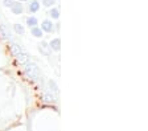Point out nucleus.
<instances>
[{"mask_svg": "<svg viewBox=\"0 0 148 131\" xmlns=\"http://www.w3.org/2000/svg\"><path fill=\"white\" fill-rule=\"evenodd\" d=\"M25 72H27V74L32 80H37V78L40 77V69H38L37 65H34V64H31V62L25 64Z\"/></svg>", "mask_w": 148, "mask_h": 131, "instance_id": "obj_1", "label": "nucleus"}, {"mask_svg": "<svg viewBox=\"0 0 148 131\" xmlns=\"http://www.w3.org/2000/svg\"><path fill=\"white\" fill-rule=\"evenodd\" d=\"M38 49H40V52L44 54V56H50V52H52V49H50L49 44L45 43V41H42V43L38 45Z\"/></svg>", "mask_w": 148, "mask_h": 131, "instance_id": "obj_2", "label": "nucleus"}, {"mask_svg": "<svg viewBox=\"0 0 148 131\" xmlns=\"http://www.w3.org/2000/svg\"><path fill=\"white\" fill-rule=\"evenodd\" d=\"M41 31H42V32H48V33L53 32V24L50 23V20H44L42 24H41Z\"/></svg>", "mask_w": 148, "mask_h": 131, "instance_id": "obj_3", "label": "nucleus"}, {"mask_svg": "<svg viewBox=\"0 0 148 131\" xmlns=\"http://www.w3.org/2000/svg\"><path fill=\"white\" fill-rule=\"evenodd\" d=\"M11 10H12V12L15 13V15H20V13H23V11H24V7H23V4L20 3V1H17V3H13V5L11 7Z\"/></svg>", "mask_w": 148, "mask_h": 131, "instance_id": "obj_4", "label": "nucleus"}, {"mask_svg": "<svg viewBox=\"0 0 148 131\" xmlns=\"http://www.w3.org/2000/svg\"><path fill=\"white\" fill-rule=\"evenodd\" d=\"M16 58H17V61L20 64H28L29 62V56H28L27 53H24V52H21V53H18V54H16Z\"/></svg>", "mask_w": 148, "mask_h": 131, "instance_id": "obj_5", "label": "nucleus"}, {"mask_svg": "<svg viewBox=\"0 0 148 131\" xmlns=\"http://www.w3.org/2000/svg\"><path fill=\"white\" fill-rule=\"evenodd\" d=\"M49 47L52 50H56V52H58L60 49H61V41H60V38H54V40L50 41Z\"/></svg>", "mask_w": 148, "mask_h": 131, "instance_id": "obj_6", "label": "nucleus"}, {"mask_svg": "<svg viewBox=\"0 0 148 131\" xmlns=\"http://www.w3.org/2000/svg\"><path fill=\"white\" fill-rule=\"evenodd\" d=\"M38 10H40V3H38L37 0H34V1H32V3L29 4V12L34 13V12H37Z\"/></svg>", "mask_w": 148, "mask_h": 131, "instance_id": "obj_7", "label": "nucleus"}, {"mask_svg": "<svg viewBox=\"0 0 148 131\" xmlns=\"http://www.w3.org/2000/svg\"><path fill=\"white\" fill-rule=\"evenodd\" d=\"M31 33H32V36H34V37H41V36H42V31H41L40 27H33Z\"/></svg>", "mask_w": 148, "mask_h": 131, "instance_id": "obj_8", "label": "nucleus"}, {"mask_svg": "<svg viewBox=\"0 0 148 131\" xmlns=\"http://www.w3.org/2000/svg\"><path fill=\"white\" fill-rule=\"evenodd\" d=\"M37 19L34 17V16H31V17H28L27 19V25H29L31 28H33V27H37Z\"/></svg>", "mask_w": 148, "mask_h": 131, "instance_id": "obj_9", "label": "nucleus"}, {"mask_svg": "<svg viewBox=\"0 0 148 131\" xmlns=\"http://www.w3.org/2000/svg\"><path fill=\"white\" fill-rule=\"evenodd\" d=\"M13 29H15V32H16V33H18V34H23L25 32L24 27H23L21 24H15V25H13Z\"/></svg>", "mask_w": 148, "mask_h": 131, "instance_id": "obj_10", "label": "nucleus"}, {"mask_svg": "<svg viewBox=\"0 0 148 131\" xmlns=\"http://www.w3.org/2000/svg\"><path fill=\"white\" fill-rule=\"evenodd\" d=\"M12 52L15 53V56H16V54L21 53V52H24V50H23V48L20 47V45H17V44H13V45H12Z\"/></svg>", "mask_w": 148, "mask_h": 131, "instance_id": "obj_11", "label": "nucleus"}, {"mask_svg": "<svg viewBox=\"0 0 148 131\" xmlns=\"http://www.w3.org/2000/svg\"><path fill=\"white\" fill-rule=\"evenodd\" d=\"M49 87H50V90H52L53 93H57V91H58V86H57V84H56L53 80L49 81Z\"/></svg>", "mask_w": 148, "mask_h": 131, "instance_id": "obj_12", "label": "nucleus"}, {"mask_svg": "<svg viewBox=\"0 0 148 131\" xmlns=\"http://www.w3.org/2000/svg\"><path fill=\"white\" fill-rule=\"evenodd\" d=\"M50 17H52V19H58L60 17V12L57 8H52V10H50Z\"/></svg>", "mask_w": 148, "mask_h": 131, "instance_id": "obj_13", "label": "nucleus"}, {"mask_svg": "<svg viewBox=\"0 0 148 131\" xmlns=\"http://www.w3.org/2000/svg\"><path fill=\"white\" fill-rule=\"evenodd\" d=\"M44 99L48 101V102H54V97H53L52 94H49V93H45V94H44Z\"/></svg>", "mask_w": 148, "mask_h": 131, "instance_id": "obj_14", "label": "nucleus"}, {"mask_svg": "<svg viewBox=\"0 0 148 131\" xmlns=\"http://www.w3.org/2000/svg\"><path fill=\"white\" fill-rule=\"evenodd\" d=\"M42 4L45 7H50L54 4V0H42Z\"/></svg>", "mask_w": 148, "mask_h": 131, "instance_id": "obj_15", "label": "nucleus"}, {"mask_svg": "<svg viewBox=\"0 0 148 131\" xmlns=\"http://www.w3.org/2000/svg\"><path fill=\"white\" fill-rule=\"evenodd\" d=\"M13 3H15V0H4V5L5 7H12Z\"/></svg>", "mask_w": 148, "mask_h": 131, "instance_id": "obj_16", "label": "nucleus"}, {"mask_svg": "<svg viewBox=\"0 0 148 131\" xmlns=\"http://www.w3.org/2000/svg\"><path fill=\"white\" fill-rule=\"evenodd\" d=\"M18 1H27V0H18Z\"/></svg>", "mask_w": 148, "mask_h": 131, "instance_id": "obj_17", "label": "nucleus"}]
</instances>
